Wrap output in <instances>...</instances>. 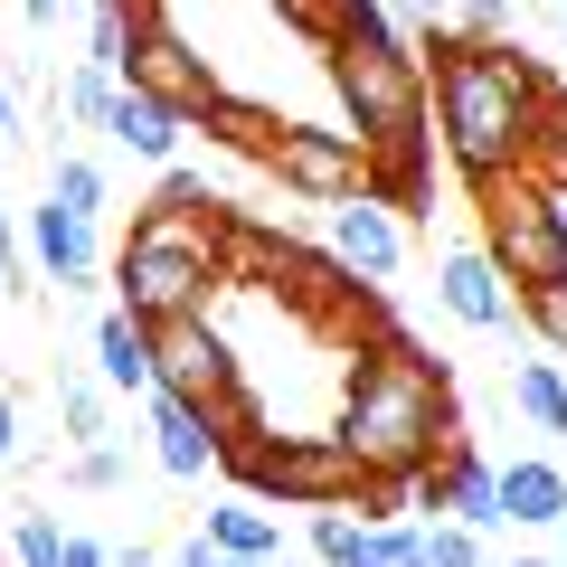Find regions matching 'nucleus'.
I'll return each mask as SVG.
<instances>
[{"mask_svg": "<svg viewBox=\"0 0 567 567\" xmlns=\"http://www.w3.org/2000/svg\"><path fill=\"white\" fill-rule=\"evenodd\" d=\"M331 435H341L350 464L379 483V502H406L454 445L445 369L425 360V350H406V341H369L360 369H350V388H341V425H331Z\"/></svg>", "mask_w": 567, "mask_h": 567, "instance_id": "nucleus-1", "label": "nucleus"}, {"mask_svg": "<svg viewBox=\"0 0 567 567\" xmlns=\"http://www.w3.org/2000/svg\"><path fill=\"white\" fill-rule=\"evenodd\" d=\"M435 133L473 189L502 171H539V123H548V76L511 39H445L435 58Z\"/></svg>", "mask_w": 567, "mask_h": 567, "instance_id": "nucleus-2", "label": "nucleus"}, {"mask_svg": "<svg viewBox=\"0 0 567 567\" xmlns=\"http://www.w3.org/2000/svg\"><path fill=\"white\" fill-rule=\"evenodd\" d=\"M227 256H237V237H227L218 208H142L133 237L114 246V293L133 322H181V312H208V293L227 284Z\"/></svg>", "mask_w": 567, "mask_h": 567, "instance_id": "nucleus-3", "label": "nucleus"}, {"mask_svg": "<svg viewBox=\"0 0 567 567\" xmlns=\"http://www.w3.org/2000/svg\"><path fill=\"white\" fill-rule=\"evenodd\" d=\"M227 464L246 473L256 502H293V511H350V502H360V520L388 511L379 483L350 464L341 435H246V445H227Z\"/></svg>", "mask_w": 567, "mask_h": 567, "instance_id": "nucleus-4", "label": "nucleus"}, {"mask_svg": "<svg viewBox=\"0 0 567 567\" xmlns=\"http://www.w3.org/2000/svg\"><path fill=\"white\" fill-rule=\"evenodd\" d=\"M473 199H483V256L511 275V293H529V284H548L567 265V208L539 171H502Z\"/></svg>", "mask_w": 567, "mask_h": 567, "instance_id": "nucleus-5", "label": "nucleus"}, {"mask_svg": "<svg viewBox=\"0 0 567 567\" xmlns=\"http://www.w3.org/2000/svg\"><path fill=\"white\" fill-rule=\"evenodd\" d=\"M331 85H341V104H350V123H360L369 152L416 142V123H425V66H416L406 39H388V48L331 39Z\"/></svg>", "mask_w": 567, "mask_h": 567, "instance_id": "nucleus-6", "label": "nucleus"}, {"mask_svg": "<svg viewBox=\"0 0 567 567\" xmlns=\"http://www.w3.org/2000/svg\"><path fill=\"white\" fill-rule=\"evenodd\" d=\"M152 379L171 388V398L208 406V425H218L227 445H246V435H265L256 406L237 398V350H227V331L208 322V312H181V322L152 331Z\"/></svg>", "mask_w": 567, "mask_h": 567, "instance_id": "nucleus-7", "label": "nucleus"}, {"mask_svg": "<svg viewBox=\"0 0 567 567\" xmlns=\"http://www.w3.org/2000/svg\"><path fill=\"white\" fill-rule=\"evenodd\" d=\"M265 171H275L293 199L341 208V199H360V189H369V142L360 133H322V123H284L275 152H265Z\"/></svg>", "mask_w": 567, "mask_h": 567, "instance_id": "nucleus-8", "label": "nucleus"}, {"mask_svg": "<svg viewBox=\"0 0 567 567\" xmlns=\"http://www.w3.org/2000/svg\"><path fill=\"white\" fill-rule=\"evenodd\" d=\"M123 85H142V95H162L181 123H208V104L227 95L218 85V66L199 58V48L181 39V29L162 20V10H142V29H133V66H123Z\"/></svg>", "mask_w": 567, "mask_h": 567, "instance_id": "nucleus-9", "label": "nucleus"}, {"mask_svg": "<svg viewBox=\"0 0 567 567\" xmlns=\"http://www.w3.org/2000/svg\"><path fill=\"white\" fill-rule=\"evenodd\" d=\"M406 511H425V520H435V511H454V520H464L473 539H483V529H502V473H492L483 454H473L464 435H454V445H445V464H435L416 492H406Z\"/></svg>", "mask_w": 567, "mask_h": 567, "instance_id": "nucleus-10", "label": "nucleus"}, {"mask_svg": "<svg viewBox=\"0 0 567 567\" xmlns=\"http://www.w3.org/2000/svg\"><path fill=\"white\" fill-rule=\"evenodd\" d=\"M435 303H445L464 331H502L511 312H520V293H511V275L483 256V246H454V256L435 265Z\"/></svg>", "mask_w": 567, "mask_h": 567, "instance_id": "nucleus-11", "label": "nucleus"}, {"mask_svg": "<svg viewBox=\"0 0 567 567\" xmlns=\"http://www.w3.org/2000/svg\"><path fill=\"white\" fill-rule=\"evenodd\" d=\"M142 406H152V454H162L171 483H199V473H218V464H227V435L208 425V406L171 398V388H152Z\"/></svg>", "mask_w": 567, "mask_h": 567, "instance_id": "nucleus-12", "label": "nucleus"}, {"mask_svg": "<svg viewBox=\"0 0 567 567\" xmlns=\"http://www.w3.org/2000/svg\"><path fill=\"white\" fill-rule=\"evenodd\" d=\"M398 256H406V237H398V218H388V199H341L331 208V265L341 275H360V284H388L398 275Z\"/></svg>", "mask_w": 567, "mask_h": 567, "instance_id": "nucleus-13", "label": "nucleus"}, {"mask_svg": "<svg viewBox=\"0 0 567 567\" xmlns=\"http://www.w3.org/2000/svg\"><path fill=\"white\" fill-rule=\"evenodd\" d=\"M29 256L48 265V284H58V293H76V284L95 275V218L39 199V208H29Z\"/></svg>", "mask_w": 567, "mask_h": 567, "instance_id": "nucleus-14", "label": "nucleus"}, {"mask_svg": "<svg viewBox=\"0 0 567 567\" xmlns=\"http://www.w3.org/2000/svg\"><path fill=\"white\" fill-rule=\"evenodd\" d=\"M95 379L123 388V398H152V388H162V379H152V322H133L123 303L95 322Z\"/></svg>", "mask_w": 567, "mask_h": 567, "instance_id": "nucleus-15", "label": "nucleus"}, {"mask_svg": "<svg viewBox=\"0 0 567 567\" xmlns=\"http://www.w3.org/2000/svg\"><path fill=\"white\" fill-rule=\"evenodd\" d=\"M104 133H114L133 162H171V152H181V114H171L162 95H142V85H123V95H114Z\"/></svg>", "mask_w": 567, "mask_h": 567, "instance_id": "nucleus-16", "label": "nucleus"}, {"mask_svg": "<svg viewBox=\"0 0 567 567\" xmlns=\"http://www.w3.org/2000/svg\"><path fill=\"white\" fill-rule=\"evenodd\" d=\"M502 520H511V529L567 520V473H558V464H502Z\"/></svg>", "mask_w": 567, "mask_h": 567, "instance_id": "nucleus-17", "label": "nucleus"}, {"mask_svg": "<svg viewBox=\"0 0 567 567\" xmlns=\"http://www.w3.org/2000/svg\"><path fill=\"white\" fill-rule=\"evenodd\" d=\"M208 548H227V558H275L284 520L265 502H218V511H208Z\"/></svg>", "mask_w": 567, "mask_h": 567, "instance_id": "nucleus-18", "label": "nucleus"}, {"mask_svg": "<svg viewBox=\"0 0 567 567\" xmlns=\"http://www.w3.org/2000/svg\"><path fill=\"white\" fill-rule=\"evenodd\" d=\"M208 133H218L227 152H246V162H265L275 133H284V114H265V104H246V95H218L208 104Z\"/></svg>", "mask_w": 567, "mask_h": 567, "instance_id": "nucleus-19", "label": "nucleus"}, {"mask_svg": "<svg viewBox=\"0 0 567 567\" xmlns=\"http://www.w3.org/2000/svg\"><path fill=\"white\" fill-rule=\"evenodd\" d=\"M511 406H520L539 435H567V379L548 360H529V369H511Z\"/></svg>", "mask_w": 567, "mask_h": 567, "instance_id": "nucleus-20", "label": "nucleus"}, {"mask_svg": "<svg viewBox=\"0 0 567 567\" xmlns=\"http://www.w3.org/2000/svg\"><path fill=\"white\" fill-rule=\"evenodd\" d=\"M341 567H425V529H406V520H360V539H350Z\"/></svg>", "mask_w": 567, "mask_h": 567, "instance_id": "nucleus-21", "label": "nucleus"}, {"mask_svg": "<svg viewBox=\"0 0 567 567\" xmlns=\"http://www.w3.org/2000/svg\"><path fill=\"white\" fill-rule=\"evenodd\" d=\"M520 312H529V331H539V341L567 360V265H558L548 284H529V293H520Z\"/></svg>", "mask_w": 567, "mask_h": 567, "instance_id": "nucleus-22", "label": "nucleus"}, {"mask_svg": "<svg viewBox=\"0 0 567 567\" xmlns=\"http://www.w3.org/2000/svg\"><path fill=\"white\" fill-rule=\"evenodd\" d=\"M10 567H66V529L48 520V511H20V529H10Z\"/></svg>", "mask_w": 567, "mask_h": 567, "instance_id": "nucleus-23", "label": "nucleus"}, {"mask_svg": "<svg viewBox=\"0 0 567 567\" xmlns=\"http://www.w3.org/2000/svg\"><path fill=\"white\" fill-rule=\"evenodd\" d=\"M104 398H114V388H104V379H58L66 435H85V445H104Z\"/></svg>", "mask_w": 567, "mask_h": 567, "instance_id": "nucleus-24", "label": "nucleus"}, {"mask_svg": "<svg viewBox=\"0 0 567 567\" xmlns=\"http://www.w3.org/2000/svg\"><path fill=\"white\" fill-rule=\"evenodd\" d=\"M48 199L76 208V218H104V171L95 162H58V171H48Z\"/></svg>", "mask_w": 567, "mask_h": 567, "instance_id": "nucleus-25", "label": "nucleus"}, {"mask_svg": "<svg viewBox=\"0 0 567 567\" xmlns=\"http://www.w3.org/2000/svg\"><path fill=\"white\" fill-rule=\"evenodd\" d=\"M114 95H123L114 66H76V76H66V114H76V123H104V114H114Z\"/></svg>", "mask_w": 567, "mask_h": 567, "instance_id": "nucleus-26", "label": "nucleus"}, {"mask_svg": "<svg viewBox=\"0 0 567 567\" xmlns=\"http://www.w3.org/2000/svg\"><path fill=\"white\" fill-rule=\"evenodd\" d=\"M388 20H398V39H454V0H388Z\"/></svg>", "mask_w": 567, "mask_h": 567, "instance_id": "nucleus-27", "label": "nucleus"}, {"mask_svg": "<svg viewBox=\"0 0 567 567\" xmlns=\"http://www.w3.org/2000/svg\"><path fill=\"white\" fill-rule=\"evenodd\" d=\"M425 567H483V539L464 520H425Z\"/></svg>", "mask_w": 567, "mask_h": 567, "instance_id": "nucleus-28", "label": "nucleus"}, {"mask_svg": "<svg viewBox=\"0 0 567 567\" xmlns=\"http://www.w3.org/2000/svg\"><path fill=\"white\" fill-rule=\"evenodd\" d=\"M454 39H511V0H454Z\"/></svg>", "mask_w": 567, "mask_h": 567, "instance_id": "nucleus-29", "label": "nucleus"}, {"mask_svg": "<svg viewBox=\"0 0 567 567\" xmlns=\"http://www.w3.org/2000/svg\"><path fill=\"white\" fill-rule=\"evenodd\" d=\"M350 539H360V520H350V511H312V558H322V567H341Z\"/></svg>", "mask_w": 567, "mask_h": 567, "instance_id": "nucleus-30", "label": "nucleus"}, {"mask_svg": "<svg viewBox=\"0 0 567 567\" xmlns=\"http://www.w3.org/2000/svg\"><path fill=\"white\" fill-rule=\"evenodd\" d=\"M66 483H85V492H114V483H123V454H114V445H85Z\"/></svg>", "mask_w": 567, "mask_h": 567, "instance_id": "nucleus-31", "label": "nucleus"}, {"mask_svg": "<svg viewBox=\"0 0 567 567\" xmlns=\"http://www.w3.org/2000/svg\"><path fill=\"white\" fill-rule=\"evenodd\" d=\"M162 208H218V199H208V171H171V181H162Z\"/></svg>", "mask_w": 567, "mask_h": 567, "instance_id": "nucleus-32", "label": "nucleus"}, {"mask_svg": "<svg viewBox=\"0 0 567 567\" xmlns=\"http://www.w3.org/2000/svg\"><path fill=\"white\" fill-rule=\"evenodd\" d=\"M275 10H284L293 29H312V39H331V10H341V0H275Z\"/></svg>", "mask_w": 567, "mask_h": 567, "instance_id": "nucleus-33", "label": "nucleus"}, {"mask_svg": "<svg viewBox=\"0 0 567 567\" xmlns=\"http://www.w3.org/2000/svg\"><path fill=\"white\" fill-rule=\"evenodd\" d=\"M0 293H20V227H10V208H0Z\"/></svg>", "mask_w": 567, "mask_h": 567, "instance_id": "nucleus-34", "label": "nucleus"}, {"mask_svg": "<svg viewBox=\"0 0 567 567\" xmlns=\"http://www.w3.org/2000/svg\"><path fill=\"white\" fill-rule=\"evenodd\" d=\"M0 464H20V398L0 388Z\"/></svg>", "mask_w": 567, "mask_h": 567, "instance_id": "nucleus-35", "label": "nucleus"}, {"mask_svg": "<svg viewBox=\"0 0 567 567\" xmlns=\"http://www.w3.org/2000/svg\"><path fill=\"white\" fill-rule=\"evenodd\" d=\"M171 567H227V548H208V529H199V539H181V558H171Z\"/></svg>", "mask_w": 567, "mask_h": 567, "instance_id": "nucleus-36", "label": "nucleus"}, {"mask_svg": "<svg viewBox=\"0 0 567 567\" xmlns=\"http://www.w3.org/2000/svg\"><path fill=\"white\" fill-rule=\"evenodd\" d=\"M20 10H29V20H39V29H58L66 10H85V0H20Z\"/></svg>", "mask_w": 567, "mask_h": 567, "instance_id": "nucleus-37", "label": "nucleus"}, {"mask_svg": "<svg viewBox=\"0 0 567 567\" xmlns=\"http://www.w3.org/2000/svg\"><path fill=\"white\" fill-rule=\"evenodd\" d=\"M66 567H114V548H95V539H66Z\"/></svg>", "mask_w": 567, "mask_h": 567, "instance_id": "nucleus-38", "label": "nucleus"}, {"mask_svg": "<svg viewBox=\"0 0 567 567\" xmlns=\"http://www.w3.org/2000/svg\"><path fill=\"white\" fill-rule=\"evenodd\" d=\"M114 567H162V558H152V548H114Z\"/></svg>", "mask_w": 567, "mask_h": 567, "instance_id": "nucleus-39", "label": "nucleus"}, {"mask_svg": "<svg viewBox=\"0 0 567 567\" xmlns=\"http://www.w3.org/2000/svg\"><path fill=\"white\" fill-rule=\"evenodd\" d=\"M0 133H10V85H0Z\"/></svg>", "mask_w": 567, "mask_h": 567, "instance_id": "nucleus-40", "label": "nucleus"}, {"mask_svg": "<svg viewBox=\"0 0 567 567\" xmlns=\"http://www.w3.org/2000/svg\"><path fill=\"white\" fill-rule=\"evenodd\" d=\"M520 567H548V558H520Z\"/></svg>", "mask_w": 567, "mask_h": 567, "instance_id": "nucleus-41", "label": "nucleus"}, {"mask_svg": "<svg viewBox=\"0 0 567 567\" xmlns=\"http://www.w3.org/2000/svg\"><path fill=\"white\" fill-rule=\"evenodd\" d=\"M558 529H567V520H558Z\"/></svg>", "mask_w": 567, "mask_h": 567, "instance_id": "nucleus-42", "label": "nucleus"}]
</instances>
